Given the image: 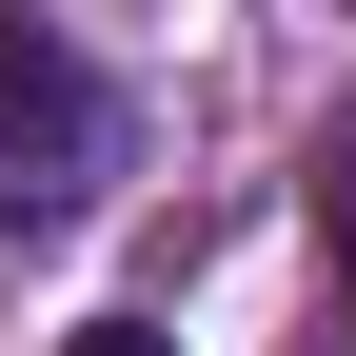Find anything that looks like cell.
Segmentation results:
<instances>
[{
    "instance_id": "cell-1",
    "label": "cell",
    "mask_w": 356,
    "mask_h": 356,
    "mask_svg": "<svg viewBox=\"0 0 356 356\" xmlns=\"http://www.w3.org/2000/svg\"><path fill=\"white\" fill-rule=\"evenodd\" d=\"M99 178H119V99H99V60H79L60 20L0 0V218H79Z\"/></svg>"
},
{
    "instance_id": "cell-3",
    "label": "cell",
    "mask_w": 356,
    "mask_h": 356,
    "mask_svg": "<svg viewBox=\"0 0 356 356\" xmlns=\"http://www.w3.org/2000/svg\"><path fill=\"white\" fill-rule=\"evenodd\" d=\"M60 356H178V337H139V317H79V337H60Z\"/></svg>"
},
{
    "instance_id": "cell-2",
    "label": "cell",
    "mask_w": 356,
    "mask_h": 356,
    "mask_svg": "<svg viewBox=\"0 0 356 356\" xmlns=\"http://www.w3.org/2000/svg\"><path fill=\"white\" fill-rule=\"evenodd\" d=\"M317 257H337V297H356V119L317 139Z\"/></svg>"
}]
</instances>
